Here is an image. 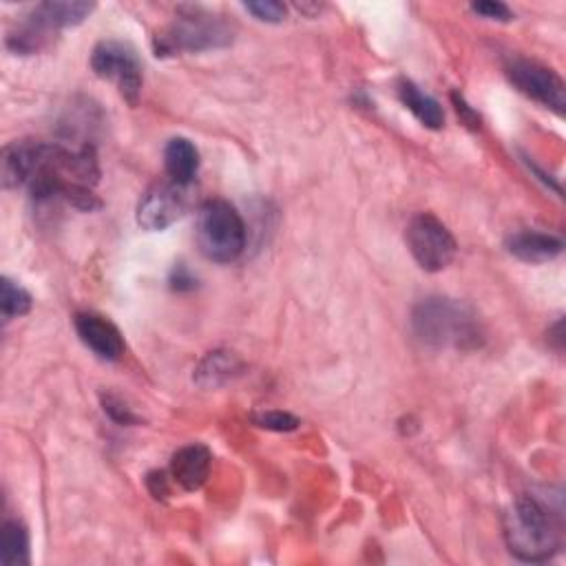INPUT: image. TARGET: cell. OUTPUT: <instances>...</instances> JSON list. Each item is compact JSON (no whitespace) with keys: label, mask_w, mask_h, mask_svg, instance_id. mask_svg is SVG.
<instances>
[{"label":"cell","mask_w":566,"mask_h":566,"mask_svg":"<svg viewBox=\"0 0 566 566\" xmlns=\"http://www.w3.org/2000/svg\"><path fill=\"white\" fill-rule=\"evenodd\" d=\"M147 485H149V489H151V494L156 496V498H167L169 496V483H167V474H149V478H147Z\"/></svg>","instance_id":"obj_25"},{"label":"cell","mask_w":566,"mask_h":566,"mask_svg":"<svg viewBox=\"0 0 566 566\" xmlns=\"http://www.w3.org/2000/svg\"><path fill=\"white\" fill-rule=\"evenodd\" d=\"M244 10L261 23H283L288 16V8L279 0H254V3H246Z\"/></svg>","instance_id":"obj_20"},{"label":"cell","mask_w":566,"mask_h":566,"mask_svg":"<svg viewBox=\"0 0 566 566\" xmlns=\"http://www.w3.org/2000/svg\"><path fill=\"white\" fill-rule=\"evenodd\" d=\"M452 100H454V104H456L459 115L467 122V126L478 128V126H480V117H478V113H476V111L465 102V98H463V95H459V93H452Z\"/></svg>","instance_id":"obj_24"},{"label":"cell","mask_w":566,"mask_h":566,"mask_svg":"<svg viewBox=\"0 0 566 566\" xmlns=\"http://www.w3.org/2000/svg\"><path fill=\"white\" fill-rule=\"evenodd\" d=\"M195 237L200 252L206 259L215 263H230L246 248V224L233 204L211 200L197 213Z\"/></svg>","instance_id":"obj_3"},{"label":"cell","mask_w":566,"mask_h":566,"mask_svg":"<svg viewBox=\"0 0 566 566\" xmlns=\"http://www.w3.org/2000/svg\"><path fill=\"white\" fill-rule=\"evenodd\" d=\"M32 295L21 286V283L3 276V281H0V310H3L5 321L25 317L32 310Z\"/></svg>","instance_id":"obj_18"},{"label":"cell","mask_w":566,"mask_h":566,"mask_svg":"<svg viewBox=\"0 0 566 566\" xmlns=\"http://www.w3.org/2000/svg\"><path fill=\"white\" fill-rule=\"evenodd\" d=\"M93 10L95 3H84V0H47L32 10L30 19L56 36L60 30L84 23Z\"/></svg>","instance_id":"obj_11"},{"label":"cell","mask_w":566,"mask_h":566,"mask_svg":"<svg viewBox=\"0 0 566 566\" xmlns=\"http://www.w3.org/2000/svg\"><path fill=\"white\" fill-rule=\"evenodd\" d=\"M193 202V184H180L171 178L156 182L137 204V224L145 230H165L180 222Z\"/></svg>","instance_id":"obj_6"},{"label":"cell","mask_w":566,"mask_h":566,"mask_svg":"<svg viewBox=\"0 0 566 566\" xmlns=\"http://www.w3.org/2000/svg\"><path fill=\"white\" fill-rule=\"evenodd\" d=\"M559 509L553 511L537 496H520L505 516V540L522 562H548L562 546Z\"/></svg>","instance_id":"obj_2"},{"label":"cell","mask_w":566,"mask_h":566,"mask_svg":"<svg viewBox=\"0 0 566 566\" xmlns=\"http://www.w3.org/2000/svg\"><path fill=\"white\" fill-rule=\"evenodd\" d=\"M396 91H398L400 102L414 113V117L422 126L434 128V131L445 126V111H443L441 102L424 91H420V87H416L411 80H400Z\"/></svg>","instance_id":"obj_14"},{"label":"cell","mask_w":566,"mask_h":566,"mask_svg":"<svg viewBox=\"0 0 566 566\" xmlns=\"http://www.w3.org/2000/svg\"><path fill=\"white\" fill-rule=\"evenodd\" d=\"M165 167L173 182L193 184L200 171V151L186 137H173L165 149Z\"/></svg>","instance_id":"obj_15"},{"label":"cell","mask_w":566,"mask_h":566,"mask_svg":"<svg viewBox=\"0 0 566 566\" xmlns=\"http://www.w3.org/2000/svg\"><path fill=\"white\" fill-rule=\"evenodd\" d=\"M472 10L489 21H500V23H507L513 19L511 10L505 5V3H498V0H483V3H474Z\"/></svg>","instance_id":"obj_22"},{"label":"cell","mask_w":566,"mask_h":566,"mask_svg":"<svg viewBox=\"0 0 566 566\" xmlns=\"http://www.w3.org/2000/svg\"><path fill=\"white\" fill-rule=\"evenodd\" d=\"M102 405H104V411L109 414L111 420H115L117 424H135L137 422V416L131 411V407H126V403L113 394H106L102 396Z\"/></svg>","instance_id":"obj_21"},{"label":"cell","mask_w":566,"mask_h":566,"mask_svg":"<svg viewBox=\"0 0 566 566\" xmlns=\"http://www.w3.org/2000/svg\"><path fill=\"white\" fill-rule=\"evenodd\" d=\"M405 239L416 263L428 272L445 270L459 250L452 230L430 213H420L409 222Z\"/></svg>","instance_id":"obj_5"},{"label":"cell","mask_w":566,"mask_h":566,"mask_svg":"<svg viewBox=\"0 0 566 566\" xmlns=\"http://www.w3.org/2000/svg\"><path fill=\"white\" fill-rule=\"evenodd\" d=\"M239 370H241V361L233 352L215 350V352H208L197 365L195 381L202 387H219L228 383L235 374H239Z\"/></svg>","instance_id":"obj_16"},{"label":"cell","mask_w":566,"mask_h":566,"mask_svg":"<svg viewBox=\"0 0 566 566\" xmlns=\"http://www.w3.org/2000/svg\"><path fill=\"white\" fill-rule=\"evenodd\" d=\"M233 27L222 19L204 12H191L180 16L171 27L156 36L158 56H169L176 52H208L228 47L233 43Z\"/></svg>","instance_id":"obj_4"},{"label":"cell","mask_w":566,"mask_h":566,"mask_svg":"<svg viewBox=\"0 0 566 566\" xmlns=\"http://www.w3.org/2000/svg\"><path fill=\"white\" fill-rule=\"evenodd\" d=\"M507 78L527 98L540 102L542 106L555 111L557 115L566 109V87L564 80L548 67L533 60H513L507 67Z\"/></svg>","instance_id":"obj_9"},{"label":"cell","mask_w":566,"mask_h":566,"mask_svg":"<svg viewBox=\"0 0 566 566\" xmlns=\"http://www.w3.org/2000/svg\"><path fill=\"white\" fill-rule=\"evenodd\" d=\"M507 250L524 263H546L562 254L564 241L551 233L520 230L507 239Z\"/></svg>","instance_id":"obj_13"},{"label":"cell","mask_w":566,"mask_h":566,"mask_svg":"<svg viewBox=\"0 0 566 566\" xmlns=\"http://www.w3.org/2000/svg\"><path fill=\"white\" fill-rule=\"evenodd\" d=\"M211 467H213V454L206 445L193 443L182 448L173 461H171V476L173 480L186 489V491H195L200 489L208 476H211Z\"/></svg>","instance_id":"obj_12"},{"label":"cell","mask_w":566,"mask_h":566,"mask_svg":"<svg viewBox=\"0 0 566 566\" xmlns=\"http://www.w3.org/2000/svg\"><path fill=\"white\" fill-rule=\"evenodd\" d=\"M195 276L189 272V268L186 265H176V270H173V274H171V288L173 291H193L195 288Z\"/></svg>","instance_id":"obj_23"},{"label":"cell","mask_w":566,"mask_h":566,"mask_svg":"<svg viewBox=\"0 0 566 566\" xmlns=\"http://www.w3.org/2000/svg\"><path fill=\"white\" fill-rule=\"evenodd\" d=\"M65 147L52 145V142H12L3 149V160H0V178H3L5 189L30 186V182L58 162Z\"/></svg>","instance_id":"obj_8"},{"label":"cell","mask_w":566,"mask_h":566,"mask_svg":"<svg viewBox=\"0 0 566 566\" xmlns=\"http://www.w3.org/2000/svg\"><path fill=\"white\" fill-rule=\"evenodd\" d=\"M76 332L80 341L100 359L104 361H117L124 354V339L120 330L100 315L93 313H80L76 317Z\"/></svg>","instance_id":"obj_10"},{"label":"cell","mask_w":566,"mask_h":566,"mask_svg":"<svg viewBox=\"0 0 566 566\" xmlns=\"http://www.w3.org/2000/svg\"><path fill=\"white\" fill-rule=\"evenodd\" d=\"M0 564L3 566L30 564V535H27V529L16 520H10L3 524V535H0Z\"/></svg>","instance_id":"obj_17"},{"label":"cell","mask_w":566,"mask_h":566,"mask_svg":"<svg viewBox=\"0 0 566 566\" xmlns=\"http://www.w3.org/2000/svg\"><path fill=\"white\" fill-rule=\"evenodd\" d=\"M250 418L257 428L268 432H295L302 424L297 416L281 409H261V411H254Z\"/></svg>","instance_id":"obj_19"},{"label":"cell","mask_w":566,"mask_h":566,"mask_svg":"<svg viewBox=\"0 0 566 566\" xmlns=\"http://www.w3.org/2000/svg\"><path fill=\"white\" fill-rule=\"evenodd\" d=\"M91 69L98 78L115 82L120 95L135 106L142 93V63L137 54L117 41L100 43L91 54Z\"/></svg>","instance_id":"obj_7"},{"label":"cell","mask_w":566,"mask_h":566,"mask_svg":"<svg viewBox=\"0 0 566 566\" xmlns=\"http://www.w3.org/2000/svg\"><path fill=\"white\" fill-rule=\"evenodd\" d=\"M416 337L434 348L476 350L483 346V324L472 306L450 297L422 299L411 310Z\"/></svg>","instance_id":"obj_1"}]
</instances>
